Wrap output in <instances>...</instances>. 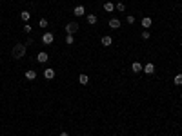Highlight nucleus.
Wrapping results in <instances>:
<instances>
[{
	"instance_id": "obj_1",
	"label": "nucleus",
	"mask_w": 182,
	"mask_h": 136,
	"mask_svg": "<svg viewBox=\"0 0 182 136\" xmlns=\"http://www.w3.org/2000/svg\"><path fill=\"white\" fill-rule=\"evenodd\" d=\"M24 55H26V46H24V44H17V46L13 47V56L15 58H22Z\"/></svg>"
},
{
	"instance_id": "obj_2",
	"label": "nucleus",
	"mask_w": 182,
	"mask_h": 136,
	"mask_svg": "<svg viewBox=\"0 0 182 136\" xmlns=\"http://www.w3.org/2000/svg\"><path fill=\"white\" fill-rule=\"evenodd\" d=\"M77 31H78V24L77 22H69L66 26V33H67V35H75Z\"/></svg>"
},
{
	"instance_id": "obj_3",
	"label": "nucleus",
	"mask_w": 182,
	"mask_h": 136,
	"mask_svg": "<svg viewBox=\"0 0 182 136\" xmlns=\"http://www.w3.org/2000/svg\"><path fill=\"white\" fill-rule=\"evenodd\" d=\"M42 42L46 44V46H51V44L55 42V36H53V33H44V35H42Z\"/></svg>"
},
{
	"instance_id": "obj_4",
	"label": "nucleus",
	"mask_w": 182,
	"mask_h": 136,
	"mask_svg": "<svg viewBox=\"0 0 182 136\" xmlns=\"http://www.w3.org/2000/svg\"><path fill=\"white\" fill-rule=\"evenodd\" d=\"M142 71H144L146 75H153V73H155V65L149 62V64H146L144 67H142Z\"/></svg>"
},
{
	"instance_id": "obj_5",
	"label": "nucleus",
	"mask_w": 182,
	"mask_h": 136,
	"mask_svg": "<svg viewBox=\"0 0 182 136\" xmlns=\"http://www.w3.org/2000/svg\"><path fill=\"white\" fill-rule=\"evenodd\" d=\"M47 58H49V55H47V53H44V51H40V53L37 55V60L40 62V64H46V62H47Z\"/></svg>"
},
{
	"instance_id": "obj_6",
	"label": "nucleus",
	"mask_w": 182,
	"mask_h": 136,
	"mask_svg": "<svg viewBox=\"0 0 182 136\" xmlns=\"http://www.w3.org/2000/svg\"><path fill=\"white\" fill-rule=\"evenodd\" d=\"M100 44H102V46H104V47H109L111 44H113V38H111L109 35H106V36H102V40H100Z\"/></svg>"
},
{
	"instance_id": "obj_7",
	"label": "nucleus",
	"mask_w": 182,
	"mask_h": 136,
	"mask_svg": "<svg viewBox=\"0 0 182 136\" xmlns=\"http://www.w3.org/2000/svg\"><path fill=\"white\" fill-rule=\"evenodd\" d=\"M44 78H46V80H53V78H55V69H44Z\"/></svg>"
},
{
	"instance_id": "obj_8",
	"label": "nucleus",
	"mask_w": 182,
	"mask_h": 136,
	"mask_svg": "<svg viewBox=\"0 0 182 136\" xmlns=\"http://www.w3.org/2000/svg\"><path fill=\"white\" fill-rule=\"evenodd\" d=\"M73 13H75V17H84L86 9H84V6H77L75 9H73Z\"/></svg>"
},
{
	"instance_id": "obj_9",
	"label": "nucleus",
	"mask_w": 182,
	"mask_h": 136,
	"mask_svg": "<svg viewBox=\"0 0 182 136\" xmlns=\"http://www.w3.org/2000/svg\"><path fill=\"white\" fill-rule=\"evenodd\" d=\"M151 24H153V20H151L149 17H144V18H142V27H144V29H149Z\"/></svg>"
},
{
	"instance_id": "obj_10",
	"label": "nucleus",
	"mask_w": 182,
	"mask_h": 136,
	"mask_svg": "<svg viewBox=\"0 0 182 136\" xmlns=\"http://www.w3.org/2000/svg\"><path fill=\"white\" fill-rule=\"evenodd\" d=\"M86 18H87V22H89V26H95V24L98 22V17H97V15H93V13H91V15H87Z\"/></svg>"
},
{
	"instance_id": "obj_11",
	"label": "nucleus",
	"mask_w": 182,
	"mask_h": 136,
	"mask_svg": "<svg viewBox=\"0 0 182 136\" xmlns=\"http://www.w3.org/2000/svg\"><path fill=\"white\" fill-rule=\"evenodd\" d=\"M109 27L111 29H119L120 27V20H119V18H111V20H109Z\"/></svg>"
},
{
	"instance_id": "obj_12",
	"label": "nucleus",
	"mask_w": 182,
	"mask_h": 136,
	"mask_svg": "<svg viewBox=\"0 0 182 136\" xmlns=\"http://www.w3.org/2000/svg\"><path fill=\"white\" fill-rule=\"evenodd\" d=\"M26 78H27V80H35V78H37V71H35V69L26 71Z\"/></svg>"
},
{
	"instance_id": "obj_13",
	"label": "nucleus",
	"mask_w": 182,
	"mask_h": 136,
	"mask_svg": "<svg viewBox=\"0 0 182 136\" xmlns=\"http://www.w3.org/2000/svg\"><path fill=\"white\" fill-rule=\"evenodd\" d=\"M113 9H115V4H111V2H106V4H104V11H106V13H111Z\"/></svg>"
},
{
	"instance_id": "obj_14",
	"label": "nucleus",
	"mask_w": 182,
	"mask_h": 136,
	"mask_svg": "<svg viewBox=\"0 0 182 136\" xmlns=\"http://www.w3.org/2000/svg\"><path fill=\"white\" fill-rule=\"evenodd\" d=\"M131 69H133V73L137 75V73H140V71H142V65L139 64V62H133V65H131Z\"/></svg>"
},
{
	"instance_id": "obj_15",
	"label": "nucleus",
	"mask_w": 182,
	"mask_h": 136,
	"mask_svg": "<svg viewBox=\"0 0 182 136\" xmlns=\"http://www.w3.org/2000/svg\"><path fill=\"white\" fill-rule=\"evenodd\" d=\"M20 18H22L24 22H27L29 18H31V13H29V11H22V13H20Z\"/></svg>"
},
{
	"instance_id": "obj_16",
	"label": "nucleus",
	"mask_w": 182,
	"mask_h": 136,
	"mask_svg": "<svg viewBox=\"0 0 182 136\" xmlns=\"http://www.w3.org/2000/svg\"><path fill=\"white\" fill-rule=\"evenodd\" d=\"M173 84L175 85H182V73H179V75L173 78Z\"/></svg>"
},
{
	"instance_id": "obj_17",
	"label": "nucleus",
	"mask_w": 182,
	"mask_h": 136,
	"mask_svg": "<svg viewBox=\"0 0 182 136\" xmlns=\"http://www.w3.org/2000/svg\"><path fill=\"white\" fill-rule=\"evenodd\" d=\"M78 82H80L82 85H86L87 82H89V78H87V75H80V76H78Z\"/></svg>"
},
{
	"instance_id": "obj_18",
	"label": "nucleus",
	"mask_w": 182,
	"mask_h": 136,
	"mask_svg": "<svg viewBox=\"0 0 182 136\" xmlns=\"http://www.w3.org/2000/svg\"><path fill=\"white\" fill-rule=\"evenodd\" d=\"M115 9H117V11H126V6H124L122 2H119V4L115 6Z\"/></svg>"
},
{
	"instance_id": "obj_19",
	"label": "nucleus",
	"mask_w": 182,
	"mask_h": 136,
	"mask_svg": "<svg viewBox=\"0 0 182 136\" xmlns=\"http://www.w3.org/2000/svg\"><path fill=\"white\" fill-rule=\"evenodd\" d=\"M73 42H75V38H73V35H67V36H66V44H67V46H71Z\"/></svg>"
},
{
	"instance_id": "obj_20",
	"label": "nucleus",
	"mask_w": 182,
	"mask_h": 136,
	"mask_svg": "<svg viewBox=\"0 0 182 136\" xmlns=\"http://www.w3.org/2000/svg\"><path fill=\"white\" fill-rule=\"evenodd\" d=\"M38 26H40V27H47V20H46V18H40V22H38Z\"/></svg>"
},
{
	"instance_id": "obj_21",
	"label": "nucleus",
	"mask_w": 182,
	"mask_h": 136,
	"mask_svg": "<svg viewBox=\"0 0 182 136\" xmlns=\"http://www.w3.org/2000/svg\"><path fill=\"white\" fill-rule=\"evenodd\" d=\"M126 22H127V24H135V17H131V15H129V17L126 18Z\"/></svg>"
},
{
	"instance_id": "obj_22",
	"label": "nucleus",
	"mask_w": 182,
	"mask_h": 136,
	"mask_svg": "<svg viewBox=\"0 0 182 136\" xmlns=\"http://www.w3.org/2000/svg\"><path fill=\"white\" fill-rule=\"evenodd\" d=\"M142 38H144V40H147V38H149V31H147V29L142 33Z\"/></svg>"
},
{
	"instance_id": "obj_23",
	"label": "nucleus",
	"mask_w": 182,
	"mask_h": 136,
	"mask_svg": "<svg viewBox=\"0 0 182 136\" xmlns=\"http://www.w3.org/2000/svg\"><path fill=\"white\" fill-rule=\"evenodd\" d=\"M24 33H31V26H24Z\"/></svg>"
},
{
	"instance_id": "obj_24",
	"label": "nucleus",
	"mask_w": 182,
	"mask_h": 136,
	"mask_svg": "<svg viewBox=\"0 0 182 136\" xmlns=\"http://www.w3.org/2000/svg\"><path fill=\"white\" fill-rule=\"evenodd\" d=\"M60 136H69V134H67V133H64V131H62V133H60Z\"/></svg>"
},
{
	"instance_id": "obj_25",
	"label": "nucleus",
	"mask_w": 182,
	"mask_h": 136,
	"mask_svg": "<svg viewBox=\"0 0 182 136\" xmlns=\"http://www.w3.org/2000/svg\"><path fill=\"white\" fill-rule=\"evenodd\" d=\"M180 13H182V7H180Z\"/></svg>"
}]
</instances>
